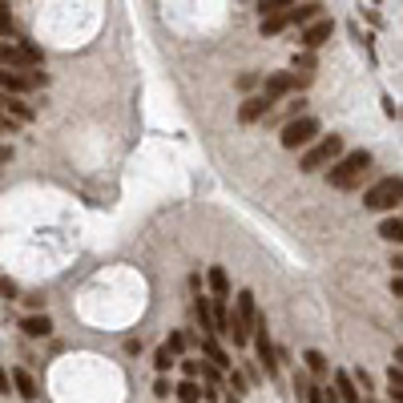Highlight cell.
Listing matches in <instances>:
<instances>
[{
    "mask_svg": "<svg viewBox=\"0 0 403 403\" xmlns=\"http://www.w3.org/2000/svg\"><path fill=\"white\" fill-rule=\"evenodd\" d=\"M367 170H371V153H367V150H351V153H343L339 162L327 170V182L335 189H355L359 182H363Z\"/></svg>",
    "mask_w": 403,
    "mask_h": 403,
    "instance_id": "obj_1",
    "label": "cell"
},
{
    "mask_svg": "<svg viewBox=\"0 0 403 403\" xmlns=\"http://www.w3.org/2000/svg\"><path fill=\"white\" fill-rule=\"evenodd\" d=\"M254 327H258V307H254V294L250 290H238V299H234V323H230V335L234 347H246L254 339Z\"/></svg>",
    "mask_w": 403,
    "mask_h": 403,
    "instance_id": "obj_2",
    "label": "cell"
},
{
    "mask_svg": "<svg viewBox=\"0 0 403 403\" xmlns=\"http://www.w3.org/2000/svg\"><path fill=\"white\" fill-rule=\"evenodd\" d=\"M343 153H347V150H343V138H335V133H331V138H319L311 150H302L299 170H302V174H319V170H331V165L343 158Z\"/></svg>",
    "mask_w": 403,
    "mask_h": 403,
    "instance_id": "obj_3",
    "label": "cell"
},
{
    "mask_svg": "<svg viewBox=\"0 0 403 403\" xmlns=\"http://www.w3.org/2000/svg\"><path fill=\"white\" fill-rule=\"evenodd\" d=\"M399 202H403V177H379L375 186H367L363 210H371V214H383V210H395Z\"/></svg>",
    "mask_w": 403,
    "mask_h": 403,
    "instance_id": "obj_4",
    "label": "cell"
},
{
    "mask_svg": "<svg viewBox=\"0 0 403 403\" xmlns=\"http://www.w3.org/2000/svg\"><path fill=\"white\" fill-rule=\"evenodd\" d=\"M315 138H319V117L311 114H302L282 126V150H311Z\"/></svg>",
    "mask_w": 403,
    "mask_h": 403,
    "instance_id": "obj_5",
    "label": "cell"
},
{
    "mask_svg": "<svg viewBox=\"0 0 403 403\" xmlns=\"http://www.w3.org/2000/svg\"><path fill=\"white\" fill-rule=\"evenodd\" d=\"M254 351H258V363H263L266 379H278V347L270 343L266 315H258V327H254Z\"/></svg>",
    "mask_w": 403,
    "mask_h": 403,
    "instance_id": "obj_6",
    "label": "cell"
},
{
    "mask_svg": "<svg viewBox=\"0 0 403 403\" xmlns=\"http://www.w3.org/2000/svg\"><path fill=\"white\" fill-rule=\"evenodd\" d=\"M302 85H307V77H299V73H270L263 81V97L270 101V105H278L287 93H294V89H302Z\"/></svg>",
    "mask_w": 403,
    "mask_h": 403,
    "instance_id": "obj_7",
    "label": "cell"
},
{
    "mask_svg": "<svg viewBox=\"0 0 403 403\" xmlns=\"http://www.w3.org/2000/svg\"><path fill=\"white\" fill-rule=\"evenodd\" d=\"M331 33H335V25H331L327 16H319V21H311V25H307V28L299 33V45H302V49H311V53H315L319 45H327V40H331Z\"/></svg>",
    "mask_w": 403,
    "mask_h": 403,
    "instance_id": "obj_8",
    "label": "cell"
},
{
    "mask_svg": "<svg viewBox=\"0 0 403 403\" xmlns=\"http://www.w3.org/2000/svg\"><path fill=\"white\" fill-rule=\"evenodd\" d=\"M21 65H40V53L21 40H4V69H21Z\"/></svg>",
    "mask_w": 403,
    "mask_h": 403,
    "instance_id": "obj_9",
    "label": "cell"
},
{
    "mask_svg": "<svg viewBox=\"0 0 403 403\" xmlns=\"http://www.w3.org/2000/svg\"><path fill=\"white\" fill-rule=\"evenodd\" d=\"M270 109H275V105H270L263 93H258V97H246V101L238 105V121H242V126H254V121L270 117Z\"/></svg>",
    "mask_w": 403,
    "mask_h": 403,
    "instance_id": "obj_10",
    "label": "cell"
},
{
    "mask_svg": "<svg viewBox=\"0 0 403 403\" xmlns=\"http://www.w3.org/2000/svg\"><path fill=\"white\" fill-rule=\"evenodd\" d=\"M194 315L202 323V335H218V319H214V299H194Z\"/></svg>",
    "mask_w": 403,
    "mask_h": 403,
    "instance_id": "obj_11",
    "label": "cell"
},
{
    "mask_svg": "<svg viewBox=\"0 0 403 403\" xmlns=\"http://www.w3.org/2000/svg\"><path fill=\"white\" fill-rule=\"evenodd\" d=\"M202 355L210 359V363H218L222 371H234V363H230V355L218 347V335H202Z\"/></svg>",
    "mask_w": 403,
    "mask_h": 403,
    "instance_id": "obj_12",
    "label": "cell"
},
{
    "mask_svg": "<svg viewBox=\"0 0 403 403\" xmlns=\"http://www.w3.org/2000/svg\"><path fill=\"white\" fill-rule=\"evenodd\" d=\"M174 395H177V403H202L206 399V383H198V379H182L174 387Z\"/></svg>",
    "mask_w": 403,
    "mask_h": 403,
    "instance_id": "obj_13",
    "label": "cell"
},
{
    "mask_svg": "<svg viewBox=\"0 0 403 403\" xmlns=\"http://www.w3.org/2000/svg\"><path fill=\"white\" fill-rule=\"evenodd\" d=\"M21 331H25L28 339H45V335H53V319L49 315H28V319H21Z\"/></svg>",
    "mask_w": 403,
    "mask_h": 403,
    "instance_id": "obj_14",
    "label": "cell"
},
{
    "mask_svg": "<svg viewBox=\"0 0 403 403\" xmlns=\"http://www.w3.org/2000/svg\"><path fill=\"white\" fill-rule=\"evenodd\" d=\"M13 383H16V395H21V399H37V395H40L37 379L28 375L25 367H13Z\"/></svg>",
    "mask_w": 403,
    "mask_h": 403,
    "instance_id": "obj_15",
    "label": "cell"
},
{
    "mask_svg": "<svg viewBox=\"0 0 403 403\" xmlns=\"http://www.w3.org/2000/svg\"><path fill=\"white\" fill-rule=\"evenodd\" d=\"M302 363H307V371H311L315 379L335 375V371H331V363H327V355H323V351H307V355H302Z\"/></svg>",
    "mask_w": 403,
    "mask_h": 403,
    "instance_id": "obj_16",
    "label": "cell"
},
{
    "mask_svg": "<svg viewBox=\"0 0 403 403\" xmlns=\"http://www.w3.org/2000/svg\"><path fill=\"white\" fill-rule=\"evenodd\" d=\"M379 238L391 246H403V218H383L379 222Z\"/></svg>",
    "mask_w": 403,
    "mask_h": 403,
    "instance_id": "obj_17",
    "label": "cell"
},
{
    "mask_svg": "<svg viewBox=\"0 0 403 403\" xmlns=\"http://www.w3.org/2000/svg\"><path fill=\"white\" fill-rule=\"evenodd\" d=\"M294 25V16L290 13H275V16H263V37H278V33H282V28H290Z\"/></svg>",
    "mask_w": 403,
    "mask_h": 403,
    "instance_id": "obj_18",
    "label": "cell"
},
{
    "mask_svg": "<svg viewBox=\"0 0 403 403\" xmlns=\"http://www.w3.org/2000/svg\"><path fill=\"white\" fill-rule=\"evenodd\" d=\"M319 9H323V4H319V0H307V4H294V9H290V16H294V25H311V21H319Z\"/></svg>",
    "mask_w": 403,
    "mask_h": 403,
    "instance_id": "obj_19",
    "label": "cell"
},
{
    "mask_svg": "<svg viewBox=\"0 0 403 403\" xmlns=\"http://www.w3.org/2000/svg\"><path fill=\"white\" fill-rule=\"evenodd\" d=\"M210 290H214V299H230V275L222 266H210Z\"/></svg>",
    "mask_w": 403,
    "mask_h": 403,
    "instance_id": "obj_20",
    "label": "cell"
},
{
    "mask_svg": "<svg viewBox=\"0 0 403 403\" xmlns=\"http://www.w3.org/2000/svg\"><path fill=\"white\" fill-rule=\"evenodd\" d=\"M28 85H33V77H21L16 69H4V93H13L16 97V93H25Z\"/></svg>",
    "mask_w": 403,
    "mask_h": 403,
    "instance_id": "obj_21",
    "label": "cell"
},
{
    "mask_svg": "<svg viewBox=\"0 0 403 403\" xmlns=\"http://www.w3.org/2000/svg\"><path fill=\"white\" fill-rule=\"evenodd\" d=\"M174 363H177V355L170 351V343H162V347L153 351V371H158V375H165V371H170Z\"/></svg>",
    "mask_w": 403,
    "mask_h": 403,
    "instance_id": "obj_22",
    "label": "cell"
},
{
    "mask_svg": "<svg viewBox=\"0 0 403 403\" xmlns=\"http://www.w3.org/2000/svg\"><path fill=\"white\" fill-rule=\"evenodd\" d=\"M299 0H258V13L263 16H275V13H290Z\"/></svg>",
    "mask_w": 403,
    "mask_h": 403,
    "instance_id": "obj_23",
    "label": "cell"
},
{
    "mask_svg": "<svg viewBox=\"0 0 403 403\" xmlns=\"http://www.w3.org/2000/svg\"><path fill=\"white\" fill-rule=\"evenodd\" d=\"M4 105H9V109H13L16 117H21V121H33V109H28V105H25L21 97H4Z\"/></svg>",
    "mask_w": 403,
    "mask_h": 403,
    "instance_id": "obj_24",
    "label": "cell"
},
{
    "mask_svg": "<svg viewBox=\"0 0 403 403\" xmlns=\"http://www.w3.org/2000/svg\"><path fill=\"white\" fill-rule=\"evenodd\" d=\"M202 367H206L202 359H182V375H186V379H202Z\"/></svg>",
    "mask_w": 403,
    "mask_h": 403,
    "instance_id": "obj_25",
    "label": "cell"
},
{
    "mask_svg": "<svg viewBox=\"0 0 403 403\" xmlns=\"http://www.w3.org/2000/svg\"><path fill=\"white\" fill-rule=\"evenodd\" d=\"M165 343H170V351H174V355L186 351V335H182V331H170V339H165Z\"/></svg>",
    "mask_w": 403,
    "mask_h": 403,
    "instance_id": "obj_26",
    "label": "cell"
},
{
    "mask_svg": "<svg viewBox=\"0 0 403 403\" xmlns=\"http://www.w3.org/2000/svg\"><path fill=\"white\" fill-rule=\"evenodd\" d=\"M294 69H315V57H311V49H302L299 57H294Z\"/></svg>",
    "mask_w": 403,
    "mask_h": 403,
    "instance_id": "obj_27",
    "label": "cell"
},
{
    "mask_svg": "<svg viewBox=\"0 0 403 403\" xmlns=\"http://www.w3.org/2000/svg\"><path fill=\"white\" fill-rule=\"evenodd\" d=\"M254 85H258V73H242L238 77V89H242V93H246V89H254Z\"/></svg>",
    "mask_w": 403,
    "mask_h": 403,
    "instance_id": "obj_28",
    "label": "cell"
},
{
    "mask_svg": "<svg viewBox=\"0 0 403 403\" xmlns=\"http://www.w3.org/2000/svg\"><path fill=\"white\" fill-rule=\"evenodd\" d=\"M391 294H395V299H403V275H391Z\"/></svg>",
    "mask_w": 403,
    "mask_h": 403,
    "instance_id": "obj_29",
    "label": "cell"
},
{
    "mask_svg": "<svg viewBox=\"0 0 403 403\" xmlns=\"http://www.w3.org/2000/svg\"><path fill=\"white\" fill-rule=\"evenodd\" d=\"M0 294H4V299H13V294H16V282H13V278H4V282H0Z\"/></svg>",
    "mask_w": 403,
    "mask_h": 403,
    "instance_id": "obj_30",
    "label": "cell"
},
{
    "mask_svg": "<svg viewBox=\"0 0 403 403\" xmlns=\"http://www.w3.org/2000/svg\"><path fill=\"white\" fill-rule=\"evenodd\" d=\"M355 383H359L363 391H371V375H367V371H355Z\"/></svg>",
    "mask_w": 403,
    "mask_h": 403,
    "instance_id": "obj_31",
    "label": "cell"
},
{
    "mask_svg": "<svg viewBox=\"0 0 403 403\" xmlns=\"http://www.w3.org/2000/svg\"><path fill=\"white\" fill-rule=\"evenodd\" d=\"M153 391H158V395H170V379H165V375H158V383H153Z\"/></svg>",
    "mask_w": 403,
    "mask_h": 403,
    "instance_id": "obj_32",
    "label": "cell"
},
{
    "mask_svg": "<svg viewBox=\"0 0 403 403\" xmlns=\"http://www.w3.org/2000/svg\"><path fill=\"white\" fill-rule=\"evenodd\" d=\"M391 266H395V275H403V250L391 254Z\"/></svg>",
    "mask_w": 403,
    "mask_h": 403,
    "instance_id": "obj_33",
    "label": "cell"
},
{
    "mask_svg": "<svg viewBox=\"0 0 403 403\" xmlns=\"http://www.w3.org/2000/svg\"><path fill=\"white\" fill-rule=\"evenodd\" d=\"M391 403H403V387H391Z\"/></svg>",
    "mask_w": 403,
    "mask_h": 403,
    "instance_id": "obj_34",
    "label": "cell"
},
{
    "mask_svg": "<svg viewBox=\"0 0 403 403\" xmlns=\"http://www.w3.org/2000/svg\"><path fill=\"white\" fill-rule=\"evenodd\" d=\"M395 363H399V367H403V347H399V351H395Z\"/></svg>",
    "mask_w": 403,
    "mask_h": 403,
    "instance_id": "obj_35",
    "label": "cell"
},
{
    "mask_svg": "<svg viewBox=\"0 0 403 403\" xmlns=\"http://www.w3.org/2000/svg\"><path fill=\"white\" fill-rule=\"evenodd\" d=\"M367 403H371V399H367Z\"/></svg>",
    "mask_w": 403,
    "mask_h": 403,
    "instance_id": "obj_36",
    "label": "cell"
}]
</instances>
